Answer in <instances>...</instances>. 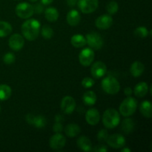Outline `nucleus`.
I'll use <instances>...</instances> for the list:
<instances>
[{
	"label": "nucleus",
	"mask_w": 152,
	"mask_h": 152,
	"mask_svg": "<svg viewBox=\"0 0 152 152\" xmlns=\"http://www.w3.org/2000/svg\"><path fill=\"white\" fill-rule=\"evenodd\" d=\"M12 94L11 88L5 84L0 85V101L7 100Z\"/></svg>",
	"instance_id": "a878e982"
},
{
	"label": "nucleus",
	"mask_w": 152,
	"mask_h": 152,
	"mask_svg": "<svg viewBox=\"0 0 152 152\" xmlns=\"http://www.w3.org/2000/svg\"><path fill=\"white\" fill-rule=\"evenodd\" d=\"M102 88L108 94H117L120 91V84L117 78L113 76H107L101 83Z\"/></svg>",
	"instance_id": "20e7f679"
},
{
	"label": "nucleus",
	"mask_w": 152,
	"mask_h": 152,
	"mask_svg": "<svg viewBox=\"0 0 152 152\" xmlns=\"http://www.w3.org/2000/svg\"><path fill=\"white\" fill-rule=\"evenodd\" d=\"M67 22L71 26H77L80 24L81 20V16L80 13L77 10H71L68 13L66 16Z\"/></svg>",
	"instance_id": "f3484780"
},
{
	"label": "nucleus",
	"mask_w": 152,
	"mask_h": 152,
	"mask_svg": "<svg viewBox=\"0 0 152 152\" xmlns=\"http://www.w3.org/2000/svg\"><path fill=\"white\" fill-rule=\"evenodd\" d=\"M118 9H119L118 3L115 1H109L106 6V10L108 13V14L110 15L115 14V13L118 11Z\"/></svg>",
	"instance_id": "7c9ffc66"
},
{
	"label": "nucleus",
	"mask_w": 152,
	"mask_h": 152,
	"mask_svg": "<svg viewBox=\"0 0 152 152\" xmlns=\"http://www.w3.org/2000/svg\"><path fill=\"white\" fill-rule=\"evenodd\" d=\"M131 151H132V150L129 148H122L121 150V152H131Z\"/></svg>",
	"instance_id": "79ce46f5"
},
{
	"label": "nucleus",
	"mask_w": 152,
	"mask_h": 152,
	"mask_svg": "<svg viewBox=\"0 0 152 152\" xmlns=\"http://www.w3.org/2000/svg\"><path fill=\"white\" fill-rule=\"evenodd\" d=\"M15 60H16V57L13 53H7L3 56V62L6 65H11L15 62Z\"/></svg>",
	"instance_id": "473e14b6"
},
{
	"label": "nucleus",
	"mask_w": 152,
	"mask_h": 152,
	"mask_svg": "<svg viewBox=\"0 0 152 152\" xmlns=\"http://www.w3.org/2000/svg\"><path fill=\"white\" fill-rule=\"evenodd\" d=\"M108 136H109V135H108V131L105 129H102L98 132L96 137H97V140L99 142H106Z\"/></svg>",
	"instance_id": "2f4dec72"
},
{
	"label": "nucleus",
	"mask_w": 152,
	"mask_h": 152,
	"mask_svg": "<svg viewBox=\"0 0 152 152\" xmlns=\"http://www.w3.org/2000/svg\"><path fill=\"white\" fill-rule=\"evenodd\" d=\"M77 146L83 151L89 152L93 149V145L91 140L86 136H81L77 141Z\"/></svg>",
	"instance_id": "dca6fc26"
},
{
	"label": "nucleus",
	"mask_w": 152,
	"mask_h": 152,
	"mask_svg": "<svg viewBox=\"0 0 152 152\" xmlns=\"http://www.w3.org/2000/svg\"><path fill=\"white\" fill-rule=\"evenodd\" d=\"M8 45L14 51H19L25 45L24 37L19 34H13L8 40Z\"/></svg>",
	"instance_id": "9d476101"
},
{
	"label": "nucleus",
	"mask_w": 152,
	"mask_h": 152,
	"mask_svg": "<svg viewBox=\"0 0 152 152\" xmlns=\"http://www.w3.org/2000/svg\"><path fill=\"white\" fill-rule=\"evenodd\" d=\"M80 132H81V129L78 125L75 123H70L65 128V133L68 137H75L80 134Z\"/></svg>",
	"instance_id": "aec40b11"
},
{
	"label": "nucleus",
	"mask_w": 152,
	"mask_h": 152,
	"mask_svg": "<svg viewBox=\"0 0 152 152\" xmlns=\"http://www.w3.org/2000/svg\"><path fill=\"white\" fill-rule=\"evenodd\" d=\"M100 120V114L96 108H90L86 114V120L88 124L91 126H96Z\"/></svg>",
	"instance_id": "2eb2a0df"
},
{
	"label": "nucleus",
	"mask_w": 152,
	"mask_h": 152,
	"mask_svg": "<svg viewBox=\"0 0 152 152\" xmlns=\"http://www.w3.org/2000/svg\"><path fill=\"white\" fill-rule=\"evenodd\" d=\"M16 1H19V0H16Z\"/></svg>",
	"instance_id": "a18cd8bd"
},
{
	"label": "nucleus",
	"mask_w": 152,
	"mask_h": 152,
	"mask_svg": "<svg viewBox=\"0 0 152 152\" xmlns=\"http://www.w3.org/2000/svg\"><path fill=\"white\" fill-rule=\"evenodd\" d=\"M61 110L66 114H71L76 108V101L72 96H65L62 98L60 104Z\"/></svg>",
	"instance_id": "f8f14e48"
},
{
	"label": "nucleus",
	"mask_w": 152,
	"mask_h": 152,
	"mask_svg": "<svg viewBox=\"0 0 152 152\" xmlns=\"http://www.w3.org/2000/svg\"><path fill=\"white\" fill-rule=\"evenodd\" d=\"M102 123L105 128L113 129L120 123V114L114 108H108L102 115Z\"/></svg>",
	"instance_id": "f03ea898"
},
{
	"label": "nucleus",
	"mask_w": 152,
	"mask_h": 152,
	"mask_svg": "<svg viewBox=\"0 0 152 152\" xmlns=\"http://www.w3.org/2000/svg\"><path fill=\"white\" fill-rule=\"evenodd\" d=\"M113 24V18L110 14H103L96 18L95 25L98 29L107 30Z\"/></svg>",
	"instance_id": "ddd939ff"
},
{
	"label": "nucleus",
	"mask_w": 152,
	"mask_h": 152,
	"mask_svg": "<svg viewBox=\"0 0 152 152\" xmlns=\"http://www.w3.org/2000/svg\"><path fill=\"white\" fill-rule=\"evenodd\" d=\"M137 101L132 96H128L121 102L119 108L120 114L123 117H128L133 115L137 108Z\"/></svg>",
	"instance_id": "7ed1b4c3"
},
{
	"label": "nucleus",
	"mask_w": 152,
	"mask_h": 152,
	"mask_svg": "<svg viewBox=\"0 0 152 152\" xmlns=\"http://www.w3.org/2000/svg\"><path fill=\"white\" fill-rule=\"evenodd\" d=\"M107 72V66L104 62L98 61L92 65L91 68V74L93 77L96 79H99L104 77Z\"/></svg>",
	"instance_id": "4468645a"
},
{
	"label": "nucleus",
	"mask_w": 152,
	"mask_h": 152,
	"mask_svg": "<svg viewBox=\"0 0 152 152\" xmlns=\"http://www.w3.org/2000/svg\"><path fill=\"white\" fill-rule=\"evenodd\" d=\"M78 7L82 13L89 14L97 9L99 5L98 0H78Z\"/></svg>",
	"instance_id": "0eeeda50"
},
{
	"label": "nucleus",
	"mask_w": 152,
	"mask_h": 152,
	"mask_svg": "<svg viewBox=\"0 0 152 152\" xmlns=\"http://www.w3.org/2000/svg\"><path fill=\"white\" fill-rule=\"evenodd\" d=\"M13 31L11 25L4 21H0V37H5Z\"/></svg>",
	"instance_id": "cd10ccee"
},
{
	"label": "nucleus",
	"mask_w": 152,
	"mask_h": 152,
	"mask_svg": "<svg viewBox=\"0 0 152 152\" xmlns=\"http://www.w3.org/2000/svg\"><path fill=\"white\" fill-rule=\"evenodd\" d=\"M30 1H31V2H37V1H38V0H30Z\"/></svg>",
	"instance_id": "37998d69"
},
{
	"label": "nucleus",
	"mask_w": 152,
	"mask_h": 152,
	"mask_svg": "<svg viewBox=\"0 0 152 152\" xmlns=\"http://www.w3.org/2000/svg\"><path fill=\"white\" fill-rule=\"evenodd\" d=\"M59 11L57 9L53 7H48L45 10V17L50 22H54L57 21V19H59Z\"/></svg>",
	"instance_id": "4be33fe9"
},
{
	"label": "nucleus",
	"mask_w": 152,
	"mask_h": 152,
	"mask_svg": "<svg viewBox=\"0 0 152 152\" xmlns=\"http://www.w3.org/2000/svg\"><path fill=\"white\" fill-rule=\"evenodd\" d=\"M71 43L74 48H77L84 47L87 44L86 37L81 34H75L73 36L71 39Z\"/></svg>",
	"instance_id": "b1692460"
},
{
	"label": "nucleus",
	"mask_w": 152,
	"mask_h": 152,
	"mask_svg": "<svg viewBox=\"0 0 152 152\" xmlns=\"http://www.w3.org/2000/svg\"><path fill=\"white\" fill-rule=\"evenodd\" d=\"M41 1V3L44 5H48V4H51L53 1V0H40Z\"/></svg>",
	"instance_id": "a19ab883"
},
{
	"label": "nucleus",
	"mask_w": 152,
	"mask_h": 152,
	"mask_svg": "<svg viewBox=\"0 0 152 152\" xmlns=\"http://www.w3.org/2000/svg\"><path fill=\"white\" fill-rule=\"evenodd\" d=\"M94 80L91 77H85L82 81V86L85 88H90L94 85Z\"/></svg>",
	"instance_id": "72a5a7b5"
},
{
	"label": "nucleus",
	"mask_w": 152,
	"mask_h": 152,
	"mask_svg": "<svg viewBox=\"0 0 152 152\" xmlns=\"http://www.w3.org/2000/svg\"><path fill=\"white\" fill-rule=\"evenodd\" d=\"M106 142L111 148L119 149L126 145V138L120 134H114L108 136Z\"/></svg>",
	"instance_id": "1a4fd4ad"
},
{
	"label": "nucleus",
	"mask_w": 152,
	"mask_h": 152,
	"mask_svg": "<svg viewBox=\"0 0 152 152\" xmlns=\"http://www.w3.org/2000/svg\"><path fill=\"white\" fill-rule=\"evenodd\" d=\"M92 150H94V151L96 152H106L108 151V148H107V146H105L104 145H96Z\"/></svg>",
	"instance_id": "e433bc0d"
},
{
	"label": "nucleus",
	"mask_w": 152,
	"mask_h": 152,
	"mask_svg": "<svg viewBox=\"0 0 152 152\" xmlns=\"http://www.w3.org/2000/svg\"><path fill=\"white\" fill-rule=\"evenodd\" d=\"M96 99H97L96 95L93 91H86V93L83 94V102H84L86 105L92 106V105H95V103L96 102Z\"/></svg>",
	"instance_id": "393cba45"
},
{
	"label": "nucleus",
	"mask_w": 152,
	"mask_h": 152,
	"mask_svg": "<svg viewBox=\"0 0 152 152\" xmlns=\"http://www.w3.org/2000/svg\"><path fill=\"white\" fill-rule=\"evenodd\" d=\"M65 143L66 139L61 133H56L50 138L49 140V145L53 150H59L64 148Z\"/></svg>",
	"instance_id": "9b49d317"
},
{
	"label": "nucleus",
	"mask_w": 152,
	"mask_h": 152,
	"mask_svg": "<svg viewBox=\"0 0 152 152\" xmlns=\"http://www.w3.org/2000/svg\"><path fill=\"white\" fill-rule=\"evenodd\" d=\"M34 11L36 13L39 14V13H42L44 11V7H43V4L42 3H37L34 5Z\"/></svg>",
	"instance_id": "c9c22d12"
},
{
	"label": "nucleus",
	"mask_w": 152,
	"mask_h": 152,
	"mask_svg": "<svg viewBox=\"0 0 152 152\" xmlns=\"http://www.w3.org/2000/svg\"><path fill=\"white\" fill-rule=\"evenodd\" d=\"M86 43L93 50H99L104 44L102 36L96 32H91L86 35Z\"/></svg>",
	"instance_id": "39448f33"
},
{
	"label": "nucleus",
	"mask_w": 152,
	"mask_h": 152,
	"mask_svg": "<svg viewBox=\"0 0 152 152\" xmlns=\"http://www.w3.org/2000/svg\"><path fill=\"white\" fill-rule=\"evenodd\" d=\"M124 94L126 96H130L133 94V90L131 87H126L124 89Z\"/></svg>",
	"instance_id": "4c0bfd02"
},
{
	"label": "nucleus",
	"mask_w": 152,
	"mask_h": 152,
	"mask_svg": "<svg viewBox=\"0 0 152 152\" xmlns=\"http://www.w3.org/2000/svg\"><path fill=\"white\" fill-rule=\"evenodd\" d=\"M94 52L91 48H86L81 50L79 54V61L80 64L85 67L91 65L94 59Z\"/></svg>",
	"instance_id": "6e6552de"
},
{
	"label": "nucleus",
	"mask_w": 152,
	"mask_h": 152,
	"mask_svg": "<svg viewBox=\"0 0 152 152\" xmlns=\"http://www.w3.org/2000/svg\"><path fill=\"white\" fill-rule=\"evenodd\" d=\"M140 112L144 117L151 118L152 117V106L151 102L148 100H145L141 102L140 106Z\"/></svg>",
	"instance_id": "412c9836"
},
{
	"label": "nucleus",
	"mask_w": 152,
	"mask_h": 152,
	"mask_svg": "<svg viewBox=\"0 0 152 152\" xmlns=\"http://www.w3.org/2000/svg\"><path fill=\"white\" fill-rule=\"evenodd\" d=\"M41 24L37 19H30L24 22L21 31L22 35L28 41H34L39 34Z\"/></svg>",
	"instance_id": "f257e3e1"
},
{
	"label": "nucleus",
	"mask_w": 152,
	"mask_h": 152,
	"mask_svg": "<svg viewBox=\"0 0 152 152\" xmlns=\"http://www.w3.org/2000/svg\"><path fill=\"white\" fill-rule=\"evenodd\" d=\"M0 112H1V107H0Z\"/></svg>",
	"instance_id": "c03bdc74"
},
{
	"label": "nucleus",
	"mask_w": 152,
	"mask_h": 152,
	"mask_svg": "<svg viewBox=\"0 0 152 152\" xmlns=\"http://www.w3.org/2000/svg\"><path fill=\"white\" fill-rule=\"evenodd\" d=\"M47 124V120L45 117L42 115H37L33 116L32 121H31V125H33L37 129H42Z\"/></svg>",
	"instance_id": "bb28decb"
},
{
	"label": "nucleus",
	"mask_w": 152,
	"mask_h": 152,
	"mask_svg": "<svg viewBox=\"0 0 152 152\" xmlns=\"http://www.w3.org/2000/svg\"><path fill=\"white\" fill-rule=\"evenodd\" d=\"M144 71H145V66L140 61H135V62H134L130 68L131 74L134 77H140L143 74Z\"/></svg>",
	"instance_id": "6ab92c4d"
},
{
	"label": "nucleus",
	"mask_w": 152,
	"mask_h": 152,
	"mask_svg": "<svg viewBox=\"0 0 152 152\" xmlns=\"http://www.w3.org/2000/svg\"><path fill=\"white\" fill-rule=\"evenodd\" d=\"M121 129L123 133L126 134H129L134 129V122L132 118H126L123 120L121 123Z\"/></svg>",
	"instance_id": "5701e85b"
},
{
	"label": "nucleus",
	"mask_w": 152,
	"mask_h": 152,
	"mask_svg": "<svg viewBox=\"0 0 152 152\" xmlns=\"http://www.w3.org/2000/svg\"><path fill=\"white\" fill-rule=\"evenodd\" d=\"M41 34L45 39H50L53 36V30L49 25H45L41 29Z\"/></svg>",
	"instance_id": "c85d7f7f"
},
{
	"label": "nucleus",
	"mask_w": 152,
	"mask_h": 152,
	"mask_svg": "<svg viewBox=\"0 0 152 152\" xmlns=\"http://www.w3.org/2000/svg\"><path fill=\"white\" fill-rule=\"evenodd\" d=\"M53 131L55 133H61L63 131V126H62V123L55 122L53 126Z\"/></svg>",
	"instance_id": "f704fd0d"
},
{
	"label": "nucleus",
	"mask_w": 152,
	"mask_h": 152,
	"mask_svg": "<svg viewBox=\"0 0 152 152\" xmlns=\"http://www.w3.org/2000/svg\"><path fill=\"white\" fill-rule=\"evenodd\" d=\"M15 11L18 17L27 19L31 17L34 14V6L28 2H21L16 5Z\"/></svg>",
	"instance_id": "423d86ee"
},
{
	"label": "nucleus",
	"mask_w": 152,
	"mask_h": 152,
	"mask_svg": "<svg viewBox=\"0 0 152 152\" xmlns=\"http://www.w3.org/2000/svg\"><path fill=\"white\" fill-rule=\"evenodd\" d=\"M134 35L136 36L137 38L143 39L148 37V31L145 26H140L135 29L134 32Z\"/></svg>",
	"instance_id": "c756f323"
},
{
	"label": "nucleus",
	"mask_w": 152,
	"mask_h": 152,
	"mask_svg": "<svg viewBox=\"0 0 152 152\" xmlns=\"http://www.w3.org/2000/svg\"><path fill=\"white\" fill-rule=\"evenodd\" d=\"M148 85L145 82H141L135 86L134 89V94L137 97L142 98L146 96L148 92Z\"/></svg>",
	"instance_id": "a211bd4d"
},
{
	"label": "nucleus",
	"mask_w": 152,
	"mask_h": 152,
	"mask_svg": "<svg viewBox=\"0 0 152 152\" xmlns=\"http://www.w3.org/2000/svg\"><path fill=\"white\" fill-rule=\"evenodd\" d=\"M55 122H59V123H61V122H62L64 120V117L63 116L61 115V114H56V116H55Z\"/></svg>",
	"instance_id": "ea45409f"
},
{
	"label": "nucleus",
	"mask_w": 152,
	"mask_h": 152,
	"mask_svg": "<svg viewBox=\"0 0 152 152\" xmlns=\"http://www.w3.org/2000/svg\"><path fill=\"white\" fill-rule=\"evenodd\" d=\"M78 2V0H67V4L70 7H74Z\"/></svg>",
	"instance_id": "58836bf2"
}]
</instances>
